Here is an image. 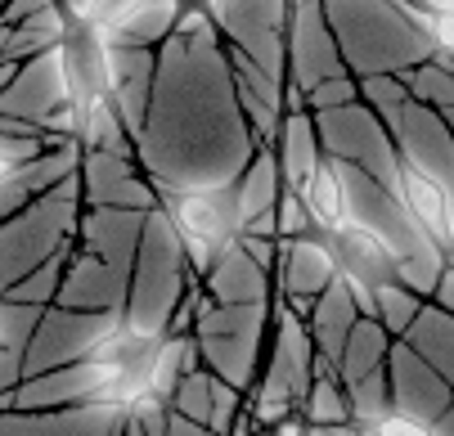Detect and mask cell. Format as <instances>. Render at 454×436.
<instances>
[{"mask_svg":"<svg viewBox=\"0 0 454 436\" xmlns=\"http://www.w3.org/2000/svg\"><path fill=\"white\" fill-rule=\"evenodd\" d=\"M301 203H306V216L329 234L338 225L351 221V203H347V190H342V180L329 162H315L301 180Z\"/></svg>","mask_w":454,"mask_h":436,"instance_id":"4","label":"cell"},{"mask_svg":"<svg viewBox=\"0 0 454 436\" xmlns=\"http://www.w3.org/2000/svg\"><path fill=\"white\" fill-rule=\"evenodd\" d=\"M329 253L338 261V270L360 288V297L369 301V288L396 266V253H392V243H387L373 225L364 221H347L338 230H329Z\"/></svg>","mask_w":454,"mask_h":436,"instance_id":"2","label":"cell"},{"mask_svg":"<svg viewBox=\"0 0 454 436\" xmlns=\"http://www.w3.org/2000/svg\"><path fill=\"white\" fill-rule=\"evenodd\" d=\"M32 153H36L32 144H10V140H0V190H5V184L19 175V167H23Z\"/></svg>","mask_w":454,"mask_h":436,"instance_id":"8","label":"cell"},{"mask_svg":"<svg viewBox=\"0 0 454 436\" xmlns=\"http://www.w3.org/2000/svg\"><path fill=\"white\" fill-rule=\"evenodd\" d=\"M145 5H149V0H77L73 14L86 27H95L99 36H108V32H121L126 23H136L145 14Z\"/></svg>","mask_w":454,"mask_h":436,"instance_id":"5","label":"cell"},{"mask_svg":"<svg viewBox=\"0 0 454 436\" xmlns=\"http://www.w3.org/2000/svg\"><path fill=\"white\" fill-rule=\"evenodd\" d=\"M0 355H5V329H0Z\"/></svg>","mask_w":454,"mask_h":436,"instance_id":"9","label":"cell"},{"mask_svg":"<svg viewBox=\"0 0 454 436\" xmlns=\"http://www.w3.org/2000/svg\"><path fill=\"white\" fill-rule=\"evenodd\" d=\"M396 184H401V203L419 221V230H427L445 247V230H450V212H454L450 190L432 171H423L414 158H396Z\"/></svg>","mask_w":454,"mask_h":436,"instance_id":"3","label":"cell"},{"mask_svg":"<svg viewBox=\"0 0 454 436\" xmlns=\"http://www.w3.org/2000/svg\"><path fill=\"white\" fill-rule=\"evenodd\" d=\"M167 216L176 225V234L193 247V253H216L230 243V234L239 230V207L230 194H212V190H180L167 194Z\"/></svg>","mask_w":454,"mask_h":436,"instance_id":"1","label":"cell"},{"mask_svg":"<svg viewBox=\"0 0 454 436\" xmlns=\"http://www.w3.org/2000/svg\"><path fill=\"white\" fill-rule=\"evenodd\" d=\"M401 10L432 36L436 50L454 54V5H441V0H401Z\"/></svg>","mask_w":454,"mask_h":436,"instance_id":"6","label":"cell"},{"mask_svg":"<svg viewBox=\"0 0 454 436\" xmlns=\"http://www.w3.org/2000/svg\"><path fill=\"white\" fill-rule=\"evenodd\" d=\"M360 436H432V423L410 409H382L373 423H360Z\"/></svg>","mask_w":454,"mask_h":436,"instance_id":"7","label":"cell"},{"mask_svg":"<svg viewBox=\"0 0 454 436\" xmlns=\"http://www.w3.org/2000/svg\"><path fill=\"white\" fill-rule=\"evenodd\" d=\"M441 5H454V0H441Z\"/></svg>","mask_w":454,"mask_h":436,"instance_id":"10","label":"cell"}]
</instances>
